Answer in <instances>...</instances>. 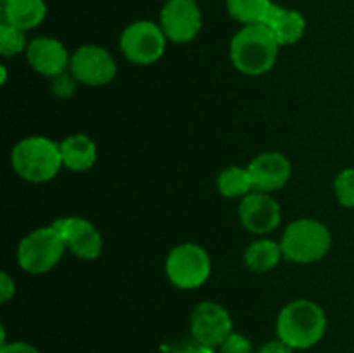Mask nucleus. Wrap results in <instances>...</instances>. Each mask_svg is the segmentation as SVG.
I'll list each match as a JSON object with an SVG mask.
<instances>
[{"label": "nucleus", "instance_id": "f257e3e1", "mask_svg": "<svg viewBox=\"0 0 354 353\" xmlns=\"http://www.w3.org/2000/svg\"><path fill=\"white\" fill-rule=\"evenodd\" d=\"M279 48L280 44L266 24H249L232 38V64L244 75H265L275 66Z\"/></svg>", "mask_w": 354, "mask_h": 353}, {"label": "nucleus", "instance_id": "f03ea898", "mask_svg": "<svg viewBox=\"0 0 354 353\" xmlns=\"http://www.w3.org/2000/svg\"><path fill=\"white\" fill-rule=\"evenodd\" d=\"M325 331L327 315L315 301H290L277 317V336L294 350L311 348L322 341Z\"/></svg>", "mask_w": 354, "mask_h": 353}, {"label": "nucleus", "instance_id": "7ed1b4c3", "mask_svg": "<svg viewBox=\"0 0 354 353\" xmlns=\"http://www.w3.org/2000/svg\"><path fill=\"white\" fill-rule=\"evenodd\" d=\"M10 163L23 180L33 183L48 182L62 168L59 142L41 135L23 138L14 145Z\"/></svg>", "mask_w": 354, "mask_h": 353}, {"label": "nucleus", "instance_id": "20e7f679", "mask_svg": "<svg viewBox=\"0 0 354 353\" xmlns=\"http://www.w3.org/2000/svg\"><path fill=\"white\" fill-rule=\"evenodd\" d=\"M280 246L289 262L313 263L330 251L332 234L322 221L313 218H297L286 228Z\"/></svg>", "mask_w": 354, "mask_h": 353}, {"label": "nucleus", "instance_id": "39448f33", "mask_svg": "<svg viewBox=\"0 0 354 353\" xmlns=\"http://www.w3.org/2000/svg\"><path fill=\"white\" fill-rule=\"evenodd\" d=\"M66 246L54 225L31 230L17 246V263L28 273H47L61 262Z\"/></svg>", "mask_w": 354, "mask_h": 353}, {"label": "nucleus", "instance_id": "423d86ee", "mask_svg": "<svg viewBox=\"0 0 354 353\" xmlns=\"http://www.w3.org/2000/svg\"><path fill=\"white\" fill-rule=\"evenodd\" d=\"M211 273V258L206 249L194 242L175 246L166 258V275L180 289L203 286Z\"/></svg>", "mask_w": 354, "mask_h": 353}, {"label": "nucleus", "instance_id": "0eeeda50", "mask_svg": "<svg viewBox=\"0 0 354 353\" xmlns=\"http://www.w3.org/2000/svg\"><path fill=\"white\" fill-rule=\"evenodd\" d=\"M166 40L168 38L159 24L142 19L124 28L120 38V48L128 61L145 66L162 57Z\"/></svg>", "mask_w": 354, "mask_h": 353}, {"label": "nucleus", "instance_id": "6e6552de", "mask_svg": "<svg viewBox=\"0 0 354 353\" xmlns=\"http://www.w3.org/2000/svg\"><path fill=\"white\" fill-rule=\"evenodd\" d=\"M159 26L173 44H189L203 28V12L196 0H168L159 14Z\"/></svg>", "mask_w": 354, "mask_h": 353}, {"label": "nucleus", "instance_id": "1a4fd4ad", "mask_svg": "<svg viewBox=\"0 0 354 353\" xmlns=\"http://www.w3.org/2000/svg\"><path fill=\"white\" fill-rule=\"evenodd\" d=\"M116 61L109 51L99 45H83L76 48L69 62V73L78 83L88 87L107 85L116 76Z\"/></svg>", "mask_w": 354, "mask_h": 353}, {"label": "nucleus", "instance_id": "9d476101", "mask_svg": "<svg viewBox=\"0 0 354 353\" xmlns=\"http://www.w3.org/2000/svg\"><path fill=\"white\" fill-rule=\"evenodd\" d=\"M190 331L201 345L214 348L223 345L225 339L234 332V322L227 308L214 301H203L194 308Z\"/></svg>", "mask_w": 354, "mask_h": 353}, {"label": "nucleus", "instance_id": "9b49d317", "mask_svg": "<svg viewBox=\"0 0 354 353\" xmlns=\"http://www.w3.org/2000/svg\"><path fill=\"white\" fill-rule=\"evenodd\" d=\"M52 225L64 241L66 249L80 260H97L102 253V235L92 221L82 217H62Z\"/></svg>", "mask_w": 354, "mask_h": 353}, {"label": "nucleus", "instance_id": "f8f14e48", "mask_svg": "<svg viewBox=\"0 0 354 353\" xmlns=\"http://www.w3.org/2000/svg\"><path fill=\"white\" fill-rule=\"evenodd\" d=\"M239 218L249 232L263 235L279 227L282 211L280 204L268 192L252 190L242 197V203L239 204Z\"/></svg>", "mask_w": 354, "mask_h": 353}, {"label": "nucleus", "instance_id": "ddd939ff", "mask_svg": "<svg viewBox=\"0 0 354 353\" xmlns=\"http://www.w3.org/2000/svg\"><path fill=\"white\" fill-rule=\"evenodd\" d=\"M252 180V190L258 192H273L289 182L292 175L290 161L282 152H263L256 156L248 166Z\"/></svg>", "mask_w": 354, "mask_h": 353}, {"label": "nucleus", "instance_id": "4468645a", "mask_svg": "<svg viewBox=\"0 0 354 353\" xmlns=\"http://www.w3.org/2000/svg\"><path fill=\"white\" fill-rule=\"evenodd\" d=\"M26 57L35 71L48 78L66 73L71 62L64 44L52 37H38L31 40L26 48Z\"/></svg>", "mask_w": 354, "mask_h": 353}, {"label": "nucleus", "instance_id": "2eb2a0df", "mask_svg": "<svg viewBox=\"0 0 354 353\" xmlns=\"http://www.w3.org/2000/svg\"><path fill=\"white\" fill-rule=\"evenodd\" d=\"M265 24L275 35L280 47L297 44L306 31V19L299 10L287 9V7L279 6L275 2L270 9Z\"/></svg>", "mask_w": 354, "mask_h": 353}, {"label": "nucleus", "instance_id": "dca6fc26", "mask_svg": "<svg viewBox=\"0 0 354 353\" xmlns=\"http://www.w3.org/2000/svg\"><path fill=\"white\" fill-rule=\"evenodd\" d=\"M62 166L71 172H86L97 161V145L88 135L73 134L59 142Z\"/></svg>", "mask_w": 354, "mask_h": 353}, {"label": "nucleus", "instance_id": "f3484780", "mask_svg": "<svg viewBox=\"0 0 354 353\" xmlns=\"http://www.w3.org/2000/svg\"><path fill=\"white\" fill-rule=\"evenodd\" d=\"M47 16L45 0H7L2 3V21L28 31L40 26Z\"/></svg>", "mask_w": 354, "mask_h": 353}, {"label": "nucleus", "instance_id": "a211bd4d", "mask_svg": "<svg viewBox=\"0 0 354 353\" xmlns=\"http://www.w3.org/2000/svg\"><path fill=\"white\" fill-rule=\"evenodd\" d=\"M283 256L280 242L272 239H258L244 253V262L249 270L256 273H266L279 265Z\"/></svg>", "mask_w": 354, "mask_h": 353}, {"label": "nucleus", "instance_id": "6ab92c4d", "mask_svg": "<svg viewBox=\"0 0 354 353\" xmlns=\"http://www.w3.org/2000/svg\"><path fill=\"white\" fill-rule=\"evenodd\" d=\"M272 6V0H227V10L230 17L244 26L265 24Z\"/></svg>", "mask_w": 354, "mask_h": 353}, {"label": "nucleus", "instance_id": "aec40b11", "mask_svg": "<svg viewBox=\"0 0 354 353\" xmlns=\"http://www.w3.org/2000/svg\"><path fill=\"white\" fill-rule=\"evenodd\" d=\"M218 190L225 197H245L252 192L251 173L242 166H228L218 175L216 179Z\"/></svg>", "mask_w": 354, "mask_h": 353}, {"label": "nucleus", "instance_id": "412c9836", "mask_svg": "<svg viewBox=\"0 0 354 353\" xmlns=\"http://www.w3.org/2000/svg\"><path fill=\"white\" fill-rule=\"evenodd\" d=\"M28 44L26 38H24V31L2 21L0 23V54L3 57H12V55L24 52Z\"/></svg>", "mask_w": 354, "mask_h": 353}, {"label": "nucleus", "instance_id": "4be33fe9", "mask_svg": "<svg viewBox=\"0 0 354 353\" xmlns=\"http://www.w3.org/2000/svg\"><path fill=\"white\" fill-rule=\"evenodd\" d=\"M334 192L341 206L354 208V168L342 170L335 176Z\"/></svg>", "mask_w": 354, "mask_h": 353}, {"label": "nucleus", "instance_id": "5701e85b", "mask_svg": "<svg viewBox=\"0 0 354 353\" xmlns=\"http://www.w3.org/2000/svg\"><path fill=\"white\" fill-rule=\"evenodd\" d=\"M221 353H252V345L241 332H232L223 345L220 346Z\"/></svg>", "mask_w": 354, "mask_h": 353}, {"label": "nucleus", "instance_id": "b1692460", "mask_svg": "<svg viewBox=\"0 0 354 353\" xmlns=\"http://www.w3.org/2000/svg\"><path fill=\"white\" fill-rule=\"evenodd\" d=\"M76 80L75 76L71 75V73H62V75L55 76L54 78V83H52V89H54V92L57 93V96L61 97H71L73 93H75V89H76Z\"/></svg>", "mask_w": 354, "mask_h": 353}, {"label": "nucleus", "instance_id": "393cba45", "mask_svg": "<svg viewBox=\"0 0 354 353\" xmlns=\"http://www.w3.org/2000/svg\"><path fill=\"white\" fill-rule=\"evenodd\" d=\"M14 293H16L14 279H10L7 272H2L0 273V303H7L14 296Z\"/></svg>", "mask_w": 354, "mask_h": 353}, {"label": "nucleus", "instance_id": "a878e982", "mask_svg": "<svg viewBox=\"0 0 354 353\" xmlns=\"http://www.w3.org/2000/svg\"><path fill=\"white\" fill-rule=\"evenodd\" d=\"M256 353H294V348H290L287 343H283L282 339H273V341L265 343L263 346H259Z\"/></svg>", "mask_w": 354, "mask_h": 353}, {"label": "nucleus", "instance_id": "bb28decb", "mask_svg": "<svg viewBox=\"0 0 354 353\" xmlns=\"http://www.w3.org/2000/svg\"><path fill=\"white\" fill-rule=\"evenodd\" d=\"M0 353H40L38 348H35L33 345L24 341H14L7 343V345L0 346Z\"/></svg>", "mask_w": 354, "mask_h": 353}, {"label": "nucleus", "instance_id": "cd10ccee", "mask_svg": "<svg viewBox=\"0 0 354 353\" xmlns=\"http://www.w3.org/2000/svg\"><path fill=\"white\" fill-rule=\"evenodd\" d=\"M0 71H2V83L7 82V71H6V66H0Z\"/></svg>", "mask_w": 354, "mask_h": 353}, {"label": "nucleus", "instance_id": "c85d7f7f", "mask_svg": "<svg viewBox=\"0 0 354 353\" xmlns=\"http://www.w3.org/2000/svg\"><path fill=\"white\" fill-rule=\"evenodd\" d=\"M0 2H2V3H6V2H7V0H0Z\"/></svg>", "mask_w": 354, "mask_h": 353}, {"label": "nucleus", "instance_id": "c756f323", "mask_svg": "<svg viewBox=\"0 0 354 353\" xmlns=\"http://www.w3.org/2000/svg\"><path fill=\"white\" fill-rule=\"evenodd\" d=\"M162 2H168V0H162Z\"/></svg>", "mask_w": 354, "mask_h": 353}]
</instances>
